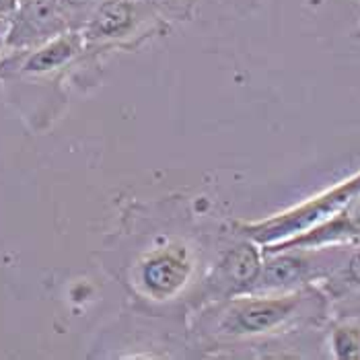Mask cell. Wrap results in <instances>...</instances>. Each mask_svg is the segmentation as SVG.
<instances>
[{
  "label": "cell",
  "instance_id": "6da1fadb",
  "mask_svg": "<svg viewBox=\"0 0 360 360\" xmlns=\"http://www.w3.org/2000/svg\"><path fill=\"white\" fill-rule=\"evenodd\" d=\"M330 313L332 301L317 284L286 292H245L192 311L190 333L204 348L239 346L317 328Z\"/></svg>",
  "mask_w": 360,
  "mask_h": 360
},
{
  "label": "cell",
  "instance_id": "7a4b0ae2",
  "mask_svg": "<svg viewBox=\"0 0 360 360\" xmlns=\"http://www.w3.org/2000/svg\"><path fill=\"white\" fill-rule=\"evenodd\" d=\"M171 21L140 0H105L79 29L84 48L95 58L110 52H134L169 33Z\"/></svg>",
  "mask_w": 360,
  "mask_h": 360
},
{
  "label": "cell",
  "instance_id": "3957f363",
  "mask_svg": "<svg viewBox=\"0 0 360 360\" xmlns=\"http://www.w3.org/2000/svg\"><path fill=\"white\" fill-rule=\"evenodd\" d=\"M359 194L360 171H356L348 179L307 198L305 202L288 210H282L278 214L259 219V221H237L233 222V229L237 235L248 237L259 248L276 245L328 222L335 214H340Z\"/></svg>",
  "mask_w": 360,
  "mask_h": 360
},
{
  "label": "cell",
  "instance_id": "277c9868",
  "mask_svg": "<svg viewBox=\"0 0 360 360\" xmlns=\"http://www.w3.org/2000/svg\"><path fill=\"white\" fill-rule=\"evenodd\" d=\"M350 243L262 251V270L251 292H286L321 284L338 270Z\"/></svg>",
  "mask_w": 360,
  "mask_h": 360
},
{
  "label": "cell",
  "instance_id": "5b68a950",
  "mask_svg": "<svg viewBox=\"0 0 360 360\" xmlns=\"http://www.w3.org/2000/svg\"><path fill=\"white\" fill-rule=\"evenodd\" d=\"M195 253L186 243H163L142 253L132 266L130 284L140 299L150 303H171L192 284Z\"/></svg>",
  "mask_w": 360,
  "mask_h": 360
},
{
  "label": "cell",
  "instance_id": "8992f818",
  "mask_svg": "<svg viewBox=\"0 0 360 360\" xmlns=\"http://www.w3.org/2000/svg\"><path fill=\"white\" fill-rule=\"evenodd\" d=\"M237 237L239 239L222 251L221 257L212 264L206 278L195 286L194 297L190 299L192 311L237 295L251 292L262 270L264 253L262 248L251 239L241 235Z\"/></svg>",
  "mask_w": 360,
  "mask_h": 360
},
{
  "label": "cell",
  "instance_id": "52a82bcc",
  "mask_svg": "<svg viewBox=\"0 0 360 360\" xmlns=\"http://www.w3.org/2000/svg\"><path fill=\"white\" fill-rule=\"evenodd\" d=\"M70 29L58 0H19L4 29L2 54L37 48Z\"/></svg>",
  "mask_w": 360,
  "mask_h": 360
},
{
  "label": "cell",
  "instance_id": "ba28073f",
  "mask_svg": "<svg viewBox=\"0 0 360 360\" xmlns=\"http://www.w3.org/2000/svg\"><path fill=\"white\" fill-rule=\"evenodd\" d=\"M360 241V194L333 219L297 235L288 241L262 248V251L286 250V248H315V245H335V243H356Z\"/></svg>",
  "mask_w": 360,
  "mask_h": 360
},
{
  "label": "cell",
  "instance_id": "9c48e42d",
  "mask_svg": "<svg viewBox=\"0 0 360 360\" xmlns=\"http://www.w3.org/2000/svg\"><path fill=\"white\" fill-rule=\"evenodd\" d=\"M321 290L330 297L333 303H348L360 299V241L350 243L348 251L338 266V270L326 278L321 284Z\"/></svg>",
  "mask_w": 360,
  "mask_h": 360
},
{
  "label": "cell",
  "instance_id": "30bf717a",
  "mask_svg": "<svg viewBox=\"0 0 360 360\" xmlns=\"http://www.w3.org/2000/svg\"><path fill=\"white\" fill-rule=\"evenodd\" d=\"M328 344L335 360H360V313L340 315L330 328Z\"/></svg>",
  "mask_w": 360,
  "mask_h": 360
},
{
  "label": "cell",
  "instance_id": "8fae6325",
  "mask_svg": "<svg viewBox=\"0 0 360 360\" xmlns=\"http://www.w3.org/2000/svg\"><path fill=\"white\" fill-rule=\"evenodd\" d=\"M159 11L167 21H190L200 0H140Z\"/></svg>",
  "mask_w": 360,
  "mask_h": 360
},
{
  "label": "cell",
  "instance_id": "7c38bea8",
  "mask_svg": "<svg viewBox=\"0 0 360 360\" xmlns=\"http://www.w3.org/2000/svg\"><path fill=\"white\" fill-rule=\"evenodd\" d=\"M62 11L66 13L72 29H81L86 23V19L101 6L105 0H58Z\"/></svg>",
  "mask_w": 360,
  "mask_h": 360
},
{
  "label": "cell",
  "instance_id": "4fadbf2b",
  "mask_svg": "<svg viewBox=\"0 0 360 360\" xmlns=\"http://www.w3.org/2000/svg\"><path fill=\"white\" fill-rule=\"evenodd\" d=\"M340 315H350V313H360V299L359 301H348V303H340L338 305Z\"/></svg>",
  "mask_w": 360,
  "mask_h": 360
},
{
  "label": "cell",
  "instance_id": "5bb4252c",
  "mask_svg": "<svg viewBox=\"0 0 360 360\" xmlns=\"http://www.w3.org/2000/svg\"><path fill=\"white\" fill-rule=\"evenodd\" d=\"M222 2H229V4H237V6H245V4H255L257 0H222Z\"/></svg>",
  "mask_w": 360,
  "mask_h": 360
},
{
  "label": "cell",
  "instance_id": "9a60e30c",
  "mask_svg": "<svg viewBox=\"0 0 360 360\" xmlns=\"http://www.w3.org/2000/svg\"><path fill=\"white\" fill-rule=\"evenodd\" d=\"M4 29H6V25L0 23V56H2V44H4Z\"/></svg>",
  "mask_w": 360,
  "mask_h": 360
}]
</instances>
